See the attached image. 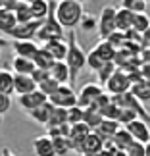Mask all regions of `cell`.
<instances>
[{
  "mask_svg": "<svg viewBox=\"0 0 150 156\" xmlns=\"http://www.w3.org/2000/svg\"><path fill=\"white\" fill-rule=\"evenodd\" d=\"M83 16H85V12H83V4L73 2V0H62V2H58L56 20L60 21L62 27L73 29L77 23H81Z\"/></svg>",
  "mask_w": 150,
  "mask_h": 156,
  "instance_id": "6da1fadb",
  "label": "cell"
},
{
  "mask_svg": "<svg viewBox=\"0 0 150 156\" xmlns=\"http://www.w3.org/2000/svg\"><path fill=\"white\" fill-rule=\"evenodd\" d=\"M68 44H69V48H68V56H65V64L69 66V71H71V81L69 83H75V79L81 73V69L87 66V52L77 43L75 33H69V43Z\"/></svg>",
  "mask_w": 150,
  "mask_h": 156,
  "instance_id": "7a4b0ae2",
  "label": "cell"
},
{
  "mask_svg": "<svg viewBox=\"0 0 150 156\" xmlns=\"http://www.w3.org/2000/svg\"><path fill=\"white\" fill-rule=\"evenodd\" d=\"M112 98H113V102H116L119 108H127V110H133L141 119H145V122L150 125V112L145 108V102H141V100L137 98L131 91L123 93V94H117V97H112Z\"/></svg>",
  "mask_w": 150,
  "mask_h": 156,
  "instance_id": "3957f363",
  "label": "cell"
},
{
  "mask_svg": "<svg viewBox=\"0 0 150 156\" xmlns=\"http://www.w3.org/2000/svg\"><path fill=\"white\" fill-rule=\"evenodd\" d=\"M116 16H117V10L113 6H104L98 16V33L102 39H108L112 37L113 33L117 31V21H116Z\"/></svg>",
  "mask_w": 150,
  "mask_h": 156,
  "instance_id": "277c9868",
  "label": "cell"
},
{
  "mask_svg": "<svg viewBox=\"0 0 150 156\" xmlns=\"http://www.w3.org/2000/svg\"><path fill=\"white\" fill-rule=\"evenodd\" d=\"M131 87H133V83H131L129 75L125 73L123 69H116L113 75L108 79V83L104 85V91L108 94H112V97H117V94H123V93L131 91Z\"/></svg>",
  "mask_w": 150,
  "mask_h": 156,
  "instance_id": "5b68a950",
  "label": "cell"
},
{
  "mask_svg": "<svg viewBox=\"0 0 150 156\" xmlns=\"http://www.w3.org/2000/svg\"><path fill=\"white\" fill-rule=\"evenodd\" d=\"M104 93L106 91L100 85H96V83H87V85H83V89L77 94V104L81 108H92Z\"/></svg>",
  "mask_w": 150,
  "mask_h": 156,
  "instance_id": "8992f818",
  "label": "cell"
},
{
  "mask_svg": "<svg viewBox=\"0 0 150 156\" xmlns=\"http://www.w3.org/2000/svg\"><path fill=\"white\" fill-rule=\"evenodd\" d=\"M37 39L43 41V43H48V41H54V39H64V27L60 25V21L56 17H46L40 23Z\"/></svg>",
  "mask_w": 150,
  "mask_h": 156,
  "instance_id": "52a82bcc",
  "label": "cell"
},
{
  "mask_svg": "<svg viewBox=\"0 0 150 156\" xmlns=\"http://www.w3.org/2000/svg\"><path fill=\"white\" fill-rule=\"evenodd\" d=\"M48 100L56 108H71L77 106V93L73 91L71 85H60V89L52 97H48Z\"/></svg>",
  "mask_w": 150,
  "mask_h": 156,
  "instance_id": "ba28073f",
  "label": "cell"
},
{
  "mask_svg": "<svg viewBox=\"0 0 150 156\" xmlns=\"http://www.w3.org/2000/svg\"><path fill=\"white\" fill-rule=\"evenodd\" d=\"M40 23L43 21H29V23H17L14 27V31L10 33V37H14V41H33V37H37Z\"/></svg>",
  "mask_w": 150,
  "mask_h": 156,
  "instance_id": "9c48e42d",
  "label": "cell"
},
{
  "mask_svg": "<svg viewBox=\"0 0 150 156\" xmlns=\"http://www.w3.org/2000/svg\"><path fill=\"white\" fill-rule=\"evenodd\" d=\"M89 133H92V129L89 127L85 122L81 123H75L71 125V133H69V143H71V148H73L75 152L81 154V147H83V141L89 137Z\"/></svg>",
  "mask_w": 150,
  "mask_h": 156,
  "instance_id": "30bf717a",
  "label": "cell"
},
{
  "mask_svg": "<svg viewBox=\"0 0 150 156\" xmlns=\"http://www.w3.org/2000/svg\"><path fill=\"white\" fill-rule=\"evenodd\" d=\"M125 129L133 135L135 141L142 143V145H148L150 143V125L145 122V119H135V122L125 125Z\"/></svg>",
  "mask_w": 150,
  "mask_h": 156,
  "instance_id": "8fae6325",
  "label": "cell"
},
{
  "mask_svg": "<svg viewBox=\"0 0 150 156\" xmlns=\"http://www.w3.org/2000/svg\"><path fill=\"white\" fill-rule=\"evenodd\" d=\"M44 102H48V97H46L40 89H37V91H33V93H29V94L19 97V106L23 108V110H27V114L33 112V110H37V108L43 106Z\"/></svg>",
  "mask_w": 150,
  "mask_h": 156,
  "instance_id": "7c38bea8",
  "label": "cell"
},
{
  "mask_svg": "<svg viewBox=\"0 0 150 156\" xmlns=\"http://www.w3.org/2000/svg\"><path fill=\"white\" fill-rule=\"evenodd\" d=\"M33 151L37 156H56V151H54V143L48 135H39L33 139Z\"/></svg>",
  "mask_w": 150,
  "mask_h": 156,
  "instance_id": "4fadbf2b",
  "label": "cell"
},
{
  "mask_svg": "<svg viewBox=\"0 0 150 156\" xmlns=\"http://www.w3.org/2000/svg\"><path fill=\"white\" fill-rule=\"evenodd\" d=\"M104 139L98 135V133H89V137L85 141H83V147H81V154H98L102 152V148H104Z\"/></svg>",
  "mask_w": 150,
  "mask_h": 156,
  "instance_id": "5bb4252c",
  "label": "cell"
},
{
  "mask_svg": "<svg viewBox=\"0 0 150 156\" xmlns=\"http://www.w3.org/2000/svg\"><path fill=\"white\" fill-rule=\"evenodd\" d=\"M50 77L56 79L60 85H68V81H71V71H69V66L65 64V60H58V62L52 66Z\"/></svg>",
  "mask_w": 150,
  "mask_h": 156,
  "instance_id": "9a60e30c",
  "label": "cell"
},
{
  "mask_svg": "<svg viewBox=\"0 0 150 156\" xmlns=\"http://www.w3.org/2000/svg\"><path fill=\"white\" fill-rule=\"evenodd\" d=\"M14 52H16V56H21V58H29V60H33L35 58V54L39 52L40 46H37L33 43V41H14Z\"/></svg>",
  "mask_w": 150,
  "mask_h": 156,
  "instance_id": "2e32d148",
  "label": "cell"
},
{
  "mask_svg": "<svg viewBox=\"0 0 150 156\" xmlns=\"http://www.w3.org/2000/svg\"><path fill=\"white\" fill-rule=\"evenodd\" d=\"M46 50H48L52 56H54V60H65V56H68V48H69V44L65 43L64 39H54V41H48V43H44L43 44Z\"/></svg>",
  "mask_w": 150,
  "mask_h": 156,
  "instance_id": "e0dca14e",
  "label": "cell"
},
{
  "mask_svg": "<svg viewBox=\"0 0 150 156\" xmlns=\"http://www.w3.org/2000/svg\"><path fill=\"white\" fill-rule=\"evenodd\" d=\"M16 93L19 94V97H23V94H29V93H33V91H37L39 85L35 83V79L31 75H19V73H16Z\"/></svg>",
  "mask_w": 150,
  "mask_h": 156,
  "instance_id": "ac0fdd59",
  "label": "cell"
},
{
  "mask_svg": "<svg viewBox=\"0 0 150 156\" xmlns=\"http://www.w3.org/2000/svg\"><path fill=\"white\" fill-rule=\"evenodd\" d=\"M116 21H117V31L129 33V31H133L135 14L131 10H127V8H119L117 10V16H116Z\"/></svg>",
  "mask_w": 150,
  "mask_h": 156,
  "instance_id": "d6986e66",
  "label": "cell"
},
{
  "mask_svg": "<svg viewBox=\"0 0 150 156\" xmlns=\"http://www.w3.org/2000/svg\"><path fill=\"white\" fill-rule=\"evenodd\" d=\"M54 108H56V106H54V104L50 102V100H48V102H44L43 106H39L37 110L29 112V118H31V119H35V122H37V123H40V125H46V123L50 122V118H52V112H54Z\"/></svg>",
  "mask_w": 150,
  "mask_h": 156,
  "instance_id": "ffe728a7",
  "label": "cell"
},
{
  "mask_svg": "<svg viewBox=\"0 0 150 156\" xmlns=\"http://www.w3.org/2000/svg\"><path fill=\"white\" fill-rule=\"evenodd\" d=\"M12 68H14V71L19 73V75H33V71L37 69V66H35V62L29 60V58L14 56V60H12Z\"/></svg>",
  "mask_w": 150,
  "mask_h": 156,
  "instance_id": "44dd1931",
  "label": "cell"
},
{
  "mask_svg": "<svg viewBox=\"0 0 150 156\" xmlns=\"http://www.w3.org/2000/svg\"><path fill=\"white\" fill-rule=\"evenodd\" d=\"M119 127H121V125H119V122H116V119H102V123L94 129V133H98L104 141H110L112 137L117 133Z\"/></svg>",
  "mask_w": 150,
  "mask_h": 156,
  "instance_id": "7402d4cb",
  "label": "cell"
},
{
  "mask_svg": "<svg viewBox=\"0 0 150 156\" xmlns=\"http://www.w3.org/2000/svg\"><path fill=\"white\" fill-rule=\"evenodd\" d=\"M110 141L113 143V145H116L117 151H127V148H129V147L135 143L133 135H131V133H129V131L125 129V127H119V129H117V133L113 135Z\"/></svg>",
  "mask_w": 150,
  "mask_h": 156,
  "instance_id": "603a6c76",
  "label": "cell"
},
{
  "mask_svg": "<svg viewBox=\"0 0 150 156\" xmlns=\"http://www.w3.org/2000/svg\"><path fill=\"white\" fill-rule=\"evenodd\" d=\"M16 25H17V17H16L14 12H10L6 8H0V33L10 35Z\"/></svg>",
  "mask_w": 150,
  "mask_h": 156,
  "instance_id": "cb8c5ba5",
  "label": "cell"
},
{
  "mask_svg": "<svg viewBox=\"0 0 150 156\" xmlns=\"http://www.w3.org/2000/svg\"><path fill=\"white\" fill-rule=\"evenodd\" d=\"M94 50H96V54L102 58V62H113V58H116V54H117V48L106 39H102L100 43L94 46Z\"/></svg>",
  "mask_w": 150,
  "mask_h": 156,
  "instance_id": "d4e9b609",
  "label": "cell"
},
{
  "mask_svg": "<svg viewBox=\"0 0 150 156\" xmlns=\"http://www.w3.org/2000/svg\"><path fill=\"white\" fill-rule=\"evenodd\" d=\"M33 62H35V66L37 68H40V69H52V66L56 64V60H54V56L44 48V46H40L39 48V52L35 54V58H33Z\"/></svg>",
  "mask_w": 150,
  "mask_h": 156,
  "instance_id": "484cf974",
  "label": "cell"
},
{
  "mask_svg": "<svg viewBox=\"0 0 150 156\" xmlns=\"http://www.w3.org/2000/svg\"><path fill=\"white\" fill-rule=\"evenodd\" d=\"M16 73H10L8 69H0V93L14 94L16 93Z\"/></svg>",
  "mask_w": 150,
  "mask_h": 156,
  "instance_id": "4316f807",
  "label": "cell"
},
{
  "mask_svg": "<svg viewBox=\"0 0 150 156\" xmlns=\"http://www.w3.org/2000/svg\"><path fill=\"white\" fill-rule=\"evenodd\" d=\"M31 12H33V17L37 21H44L48 17V12H50V2L46 0H33L31 4Z\"/></svg>",
  "mask_w": 150,
  "mask_h": 156,
  "instance_id": "83f0119b",
  "label": "cell"
},
{
  "mask_svg": "<svg viewBox=\"0 0 150 156\" xmlns=\"http://www.w3.org/2000/svg\"><path fill=\"white\" fill-rule=\"evenodd\" d=\"M131 93H133L141 102H148L150 100V81L142 79L139 83H135V85L131 87Z\"/></svg>",
  "mask_w": 150,
  "mask_h": 156,
  "instance_id": "f1b7e54d",
  "label": "cell"
},
{
  "mask_svg": "<svg viewBox=\"0 0 150 156\" xmlns=\"http://www.w3.org/2000/svg\"><path fill=\"white\" fill-rule=\"evenodd\" d=\"M102 119H104V116L100 114V110H96V108H85V118H83V122H85L92 131L102 123Z\"/></svg>",
  "mask_w": 150,
  "mask_h": 156,
  "instance_id": "f546056e",
  "label": "cell"
},
{
  "mask_svg": "<svg viewBox=\"0 0 150 156\" xmlns=\"http://www.w3.org/2000/svg\"><path fill=\"white\" fill-rule=\"evenodd\" d=\"M50 139H52V137H50ZM52 143H54L56 156H65L69 151H73V148H71V143H69V137H54Z\"/></svg>",
  "mask_w": 150,
  "mask_h": 156,
  "instance_id": "4dcf8cb0",
  "label": "cell"
},
{
  "mask_svg": "<svg viewBox=\"0 0 150 156\" xmlns=\"http://www.w3.org/2000/svg\"><path fill=\"white\" fill-rule=\"evenodd\" d=\"M150 27V16L146 12H142V14H135V21H133V31L142 35Z\"/></svg>",
  "mask_w": 150,
  "mask_h": 156,
  "instance_id": "1f68e13d",
  "label": "cell"
},
{
  "mask_svg": "<svg viewBox=\"0 0 150 156\" xmlns=\"http://www.w3.org/2000/svg\"><path fill=\"white\" fill-rule=\"evenodd\" d=\"M16 17H17V23H29V21H35L33 17V12H31V6L27 2H21L19 8L16 10Z\"/></svg>",
  "mask_w": 150,
  "mask_h": 156,
  "instance_id": "d6a6232c",
  "label": "cell"
},
{
  "mask_svg": "<svg viewBox=\"0 0 150 156\" xmlns=\"http://www.w3.org/2000/svg\"><path fill=\"white\" fill-rule=\"evenodd\" d=\"M68 123V108H54L50 122L44 125V127H52V125H62Z\"/></svg>",
  "mask_w": 150,
  "mask_h": 156,
  "instance_id": "836d02e7",
  "label": "cell"
},
{
  "mask_svg": "<svg viewBox=\"0 0 150 156\" xmlns=\"http://www.w3.org/2000/svg\"><path fill=\"white\" fill-rule=\"evenodd\" d=\"M83 118H85V108H81L79 104L68 108V123H69V125L81 123V122H83Z\"/></svg>",
  "mask_w": 150,
  "mask_h": 156,
  "instance_id": "e575fe53",
  "label": "cell"
},
{
  "mask_svg": "<svg viewBox=\"0 0 150 156\" xmlns=\"http://www.w3.org/2000/svg\"><path fill=\"white\" fill-rule=\"evenodd\" d=\"M117 68H116V64L113 62H106L104 66H102V68L96 71V75H98V81L102 83V85H106L108 83V79H110V77L113 75V71H116Z\"/></svg>",
  "mask_w": 150,
  "mask_h": 156,
  "instance_id": "d590c367",
  "label": "cell"
},
{
  "mask_svg": "<svg viewBox=\"0 0 150 156\" xmlns=\"http://www.w3.org/2000/svg\"><path fill=\"white\" fill-rule=\"evenodd\" d=\"M121 8H127L133 14H142L146 10V0H121Z\"/></svg>",
  "mask_w": 150,
  "mask_h": 156,
  "instance_id": "8d00e7d4",
  "label": "cell"
},
{
  "mask_svg": "<svg viewBox=\"0 0 150 156\" xmlns=\"http://www.w3.org/2000/svg\"><path fill=\"white\" fill-rule=\"evenodd\" d=\"M106 62H102V58L98 56V54H96V50H91V52H89L87 54V68L89 69H92V71H98L100 68H102V66H104Z\"/></svg>",
  "mask_w": 150,
  "mask_h": 156,
  "instance_id": "74e56055",
  "label": "cell"
},
{
  "mask_svg": "<svg viewBox=\"0 0 150 156\" xmlns=\"http://www.w3.org/2000/svg\"><path fill=\"white\" fill-rule=\"evenodd\" d=\"M39 89H40V91H43V93L46 94V97H52V94H54V93H56L58 89H60V83H58L56 79H52V77H48L46 81H43V83L39 85Z\"/></svg>",
  "mask_w": 150,
  "mask_h": 156,
  "instance_id": "f35d334b",
  "label": "cell"
},
{
  "mask_svg": "<svg viewBox=\"0 0 150 156\" xmlns=\"http://www.w3.org/2000/svg\"><path fill=\"white\" fill-rule=\"evenodd\" d=\"M135 119H141V118L137 116L133 110H127V108H121V110H119V118H117V122H119V125H121V127H125L127 123L135 122Z\"/></svg>",
  "mask_w": 150,
  "mask_h": 156,
  "instance_id": "ab89813d",
  "label": "cell"
},
{
  "mask_svg": "<svg viewBox=\"0 0 150 156\" xmlns=\"http://www.w3.org/2000/svg\"><path fill=\"white\" fill-rule=\"evenodd\" d=\"M81 27H83V31L91 33V31H94V29H98V20L94 16H91V14H85L83 20H81Z\"/></svg>",
  "mask_w": 150,
  "mask_h": 156,
  "instance_id": "60d3db41",
  "label": "cell"
},
{
  "mask_svg": "<svg viewBox=\"0 0 150 156\" xmlns=\"http://www.w3.org/2000/svg\"><path fill=\"white\" fill-rule=\"evenodd\" d=\"M125 152H127V156H146V145H142V143L135 141Z\"/></svg>",
  "mask_w": 150,
  "mask_h": 156,
  "instance_id": "b9f144b4",
  "label": "cell"
},
{
  "mask_svg": "<svg viewBox=\"0 0 150 156\" xmlns=\"http://www.w3.org/2000/svg\"><path fill=\"white\" fill-rule=\"evenodd\" d=\"M31 77L35 79V83H37V85H40L43 81H46V79L50 77V71H48V69H40V68H37V69L33 71Z\"/></svg>",
  "mask_w": 150,
  "mask_h": 156,
  "instance_id": "7bdbcfd3",
  "label": "cell"
},
{
  "mask_svg": "<svg viewBox=\"0 0 150 156\" xmlns=\"http://www.w3.org/2000/svg\"><path fill=\"white\" fill-rule=\"evenodd\" d=\"M10 108H12V97H10V94L0 93V116H2V114H6Z\"/></svg>",
  "mask_w": 150,
  "mask_h": 156,
  "instance_id": "ee69618b",
  "label": "cell"
},
{
  "mask_svg": "<svg viewBox=\"0 0 150 156\" xmlns=\"http://www.w3.org/2000/svg\"><path fill=\"white\" fill-rule=\"evenodd\" d=\"M139 58H141V62L142 64H150V46H142V50L139 54Z\"/></svg>",
  "mask_w": 150,
  "mask_h": 156,
  "instance_id": "f6af8a7d",
  "label": "cell"
},
{
  "mask_svg": "<svg viewBox=\"0 0 150 156\" xmlns=\"http://www.w3.org/2000/svg\"><path fill=\"white\" fill-rule=\"evenodd\" d=\"M19 4H21V0H6L4 8H6V10H10V12H14V14H16V10L19 8Z\"/></svg>",
  "mask_w": 150,
  "mask_h": 156,
  "instance_id": "bcb514c9",
  "label": "cell"
},
{
  "mask_svg": "<svg viewBox=\"0 0 150 156\" xmlns=\"http://www.w3.org/2000/svg\"><path fill=\"white\" fill-rule=\"evenodd\" d=\"M141 75H142V79L150 81V64H142L141 66Z\"/></svg>",
  "mask_w": 150,
  "mask_h": 156,
  "instance_id": "7dc6e473",
  "label": "cell"
},
{
  "mask_svg": "<svg viewBox=\"0 0 150 156\" xmlns=\"http://www.w3.org/2000/svg\"><path fill=\"white\" fill-rule=\"evenodd\" d=\"M141 37H142V46H150V27L141 35Z\"/></svg>",
  "mask_w": 150,
  "mask_h": 156,
  "instance_id": "c3c4849f",
  "label": "cell"
},
{
  "mask_svg": "<svg viewBox=\"0 0 150 156\" xmlns=\"http://www.w3.org/2000/svg\"><path fill=\"white\" fill-rule=\"evenodd\" d=\"M0 156H16V154L12 152V148H8V147H4L2 151H0Z\"/></svg>",
  "mask_w": 150,
  "mask_h": 156,
  "instance_id": "681fc988",
  "label": "cell"
},
{
  "mask_svg": "<svg viewBox=\"0 0 150 156\" xmlns=\"http://www.w3.org/2000/svg\"><path fill=\"white\" fill-rule=\"evenodd\" d=\"M113 156H127V152H125V151H117Z\"/></svg>",
  "mask_w": 150,
  "mask_h": 156,
  "instance_id": "f907efd6",
  "label": "cell"
},
{
  "mask_svg": "<svg viewBox=\"0 0 150 156\" xmlns=\"http://www.w3.org/2000/svg\"><path fill=\"white\" fill-rule=\"evenodd\" d=\"M146 156H150V143L146 145Z\"/></svg>",
  "mask_w": 150,
  "mask_h": 156,
  "instance_id": "816d5d0a",
  "label": "cell"
},
{
  "mask_svg": "<svg viewBox=\"0 0 150 156\" xmlns=\"http://www.w3.org/2000/svg\"><path fill=\"white\" fill-rule=\"evenodd\" d=\"M4 44H6V41H4L2 37H0V46H4Z\"/></svg>",
  "mask_w": 150,
  "mask_h": 156,
  "instance_id": "f5cc1de1",
  "label": "cell"
},
{
  "mask_svg": "<svg viewBox=\"0 0 150 156\" xmlns=\"http://www.w3.org/2000/svg\"><path fill=\"white\" fill-rule=\"evenodd\" d=\"M4 4H6V0H0V8H4Z\"/></svg>",
  "mask_w": 150,
  "mask_h": 156,
  "instance_id": "db71d44e",
  "label": "cell"
},
{
  "mask_svg": "<svg viewBox=\"0 0 150 156\" xmlns=\"http://www.w3.org/2000/svg\"><path fill=\"white\" fill-rule=\"evenodd\" d=\"M46 2H62V0H46Z\"/></svg>",
  "mask_w": 150,
  "mask_h": 156,
  "instance_id": "11a10c76",
  "label": "cell"
},
{
  "mask_svg": "<svg viewBox=\"0 0 150 156\" xmlns=\"http://www.w3.org/2000/svg\"><path fill=\"white\" fill-rule=\"evenodd\" d=\"M21 2H27V4H31V2H33V0H21Z\"/></svg>",
  "mask_w": 150,
  "mask_h": 156,
  "instance_id": "9f6ffc18",
  "label": "cell"
},
{
  "mask_svg": "<svg viewBox=\"0 0 150 156\" xmlns=\"http://www.w3.org/2000/svg\"><path fill=\"white\" fill-rule=\"evenodd\" d=\"M73 2H79V4H83V2H85V0H73Z\"/></svg>",
  "mask_w": 150,
  "mask_h": 156,
  "instance_id": "6f0895ef",
  "label": "cell"
},
{
  "mask_svg": "<svg viewBox=\"0 0 150 156\" xmlns=\"http://www.w3.org/2000/svg\"><path fill=\"white\" fill-rule=\"evenodd\" d=\"M0 58H2V54H0Z\"/></svg>",
  "mask_w": 150,
  "mask_h": 156,
  "instance_id": "680465c9",
  "label": "cell"
},
{
  "mask_svg": "<svg viewBox=\"0 0 150 156\" xmlns=\"http://www.w3.org/2000/svg\"><path fill=\"white\" fill-rule=\"evenodd\" d=\"M146 2H148V0H146Z\"/></svg>",
  "mask_w": 150,
  "mask_h": 156,
  "instance_id": "91938a15",
  "label": "cell"
}]
</instances>
